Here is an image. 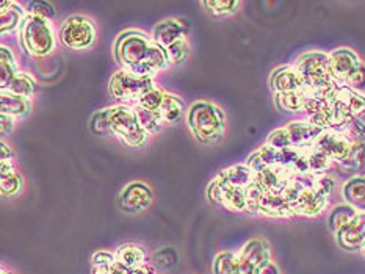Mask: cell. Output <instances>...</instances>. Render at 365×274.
I'll use <instances>...</instances> for the list:
<instances>
[{"label": "cell", "mask_w": 365, "mask_h": 274, "mask_svg": "<svg viewBox=\"0 0 365 274\" xmlns=\"http://www.w3.org/2000/svg\"><path fill=\"white\" fill-rule=\"evenodd\" d=\"M158 113H160L165 125H176L185 115V100L178 96V94L166 91L165 100Z\"/></svg>", "instance_id": "obj_22"}, {"label": "cell", "mask_w": 365, "mask_h": 274, "mask_svg": "<svg viewBox=\"0 0 365 274\" xmlns=\"http://www.w3.org/2000/svg\"><path fill=\"white\" fill-rule=\"evenodd\" d=\"M116 262H120L127 270H138L148 265V254L141 246L135 243H127L115 251Z\"/></svg>", "instance_id": "obj_20"}, {"label": "cell", "mask_w": 365, "mask_h": 274, "mask_svg": "<svg viewBox=\"0 0 365 274\" xmlns=\"http://www.w3.org/2000/svg\"><path fill=\"white\" fill-rule=\"evenodd\" d=\"M2 274H13V273H11V271H6L5 268H2Z\"/></svg>", "instance_id": "obj_44"}, {"label": "cell", "mask_w": 365, "mask_h": 274, "mask_svg": "<svg viewBox=\"0 0 365 274\" xmlns=\"http://www.w3.org/2000/svg\"><path fill=\"white\" fill-rule=\"evenodd\" d=\"M2 91H8L11 94H16V96H22V98H27L31 99L35 96V91H36V82L35 78L31 77L27 73H22L19 70L16 77L11 80V83L6 86L5 90Z\"/></svg>", "instance_id": "obj_26"}, {"label": "cell", "mask_w": 365, "mask_h": 274, "mask_svg": "<svg viewBox=\"0 0 365 274\" xmlns=\"http://www.w3.org/2000/svg\"><path fill=\"white\" fill-rule=\"evenodd\" d=\"M135 110H137L138 120L143 125V129H145L150 137H155L163 130L165 122L162 120L160 113H158V112H148V110L140 108V107H135Z\"/></svg>", "instance_id": "obj_28"}, {"label": "cell", "mask_w": 365, "mask_h": 274, "mask_svg": "<svg viewBox=\"0 0 365 274\" xmlns=\"http://www.w3.org/2000/svg\"><path fill=\"white\" fill-rule=\"evenodd\" d=\"M176 260L178 255L171 248H166L157 254V265L160 266V268H170V266L176 263Z\"/></svg>", "instance_id": "obj_37"}, {"label": "cell", "mask_w": 365, "mask_h": 274, "mask_svg": "<svg viewBox=\"0 0 365 274\" xmlns=\"http://www.w3.org/2000/svg\"><path fill=\"white\" fill-rule=\"evenodd\" d=\"M166 53V58H168L170 66H179L184 63L188 55H190V44L187 39H180V41L171 44L170 47H166L165 49Z\"/></svg>", "instance_id": "obj_31"}, {"label": "cell", "mask_w": 365, "mask_h": 274, "mask_svg": "<svg viewBox=\"0 0 365 274\" xmlns=\"http://www.w3.org/2000/svg\"><path fill=\"white\" fill-rule=\"evenodd\" d=\"M187 125L196 141L213 144L225 135L226 115L212 102H195L187 110Z\"/></svg>", "instance_id": "obj_2"}, {"label": "cell", "mask_w": 365, "mask_h": 274, "mask_svg": "<svg viewBox=\"0 0 365 274\" xmlns=\"http://www.w3.org/2000/svg\"><path fill=\"white\" fill-rule=\"evenodd\" d=\"M60 41L69 51H86L96 43L94 22L82 14L71 16L60 28Z\"/></svg>", "instance_id": "obj_7"}, {"label": "cell", "mask_w": 365, "mask_h": 274, "mask_svg": "<svg viewBox=\"0 0 365 274\" xmlns=\"http://www.w3.org/2000/svg\"><path fill=\"white\" fill-rule=\"evenodd\" d=\"M188 30L190 23L184 19H166L154 27L153 39L158 46L166 49V47L180 41V39H187Z\"/></svg>", "instance_id": "obj_13"}, {"label": "cell", "mask_w": 365, "mask_h": 274, "mask_svg": "<svg viewBox=\"0 0 365 274\" xmlns=\"http://www.w3.org/2000/svg\"><path fill=\"white\" fill-rule=\"evenodd\" d=\"M27 11L24 6L14 0H6L0 6V33L4 36L8 33L19 31L24 19H26Z\"/></svg>", "instance_id": "obj_16"}, {"label": "cell", "mask_w": 365, "mask_h": 274, "mask_svg": "<svg viewBox=\"0 0 365 274\" xmlns=\"http://www.w3.org/2000/svg\"><path fill=\"white\" fill-rule=\"evenodd\" d=\"M353 139L354 143L350 157H348L344 163L337 164V168L342 172H346V174L358 176L359 171L365 169V144H362L361 141H358L354 137Z\"/></svg>", "instance_id": "obj_25"}, {"label": "cell", "mask_w": 365, "mask_h": 274, "mask_svg": "<svg viewBox=\"0 0 365 274\" xmlns=\"http://www.w3.org/2000/svg\"><path fill=\"white\" fill-rule=\"evenodd\" d=\"M362 254H364V255H365V248H364V249H362Z\"/></svg>", "instance_id": "obj_45"}, {"label": "cell", "mask_w": 365, "mask_h": 274, "mask_svg": "<svg viewBox=\"0 0 365 274\" xmlns=\"http://www.w3.org/2000/svg\"><path fill=\"white\" fill-rule=\"evenodd\" d=\"M155 88L154 78L140 77L120 69L110 78L108 91L110 96L120 104L135 107L146 93Z\"/></svg>", "instance_id": "obj_5"}, {"label": "cell", "mask_w": 365, "mask_h": 274, "mask_svg": "<svg viewBox=\"0 0 365 274\" xmlns=\"http://www.w3.org/2000/svg\"><path fill=\"white\" fill-rule=\"evenodd\" d=\"M237 258H239L237 274H262L265 266L272 262V251L265 240L254 238L237 253Z\"/></svg>", "instance_id": "obj_9"}, {"label": "cell", "mask_w": 365, "mask_h": 274, "mask_svg": "<svg viewBox=\"0 0 365 274\" xmlns=\"http://www.w3.org/2000/svg\"><path fill=\"white\" fill-rule=\"evenodd\" d=\"M18 35L21 47L30 57H49L57 47V35H55L52 21L43 19L39 16L27 13Z\"/></svg>", "instance_id": "obj_3"}, {"label": "cell", "mask_w": 365, "mask_h": 274, "mask_svg": "<svg viewBox=\"0 0 365 274\" xmlns=\"http://www.w3.org/2000/svg\"><path fill=\"white\" fill-rule=\"evenodd\" d=\"M348 130H350V133L356 139L361 141L362 144H365V124L359 120V117L351 120V122L348 124Z\"/></svg>", "instance_id": "obj_39"}, {"label": "cell", "mask_w": 365, "mask_h": 274, "mask_svg": "<svg viewBox=\"0 0 365 274\" xmlns=\"http://www.w3.org/2000/svg\"><path fill=\"white\" fill-rule=\"evenodd\" d=\"M91 130H93V133H96V135H110L107 108L101 110V112L93 115V117H91Z\"/></svg>", "instance_id": "obj_35"}, {"label": "cell", "mask_w": 365, "mask_h": 274, "mask_svg": "<svg viewBox=\"0 0 365 274\" xmlns=\"http://www.w3.org/2000/svg\"><path fill=\"white\" fill-rule=\"evenodd\" d=\"M304 82L301 75L298 74L297 68L292 65L281 66L274 69L269 77V88H272L273 94H282V93H292L299 91L304 88Z\"/></svg>", "instance_id": "obj_14"}, {"label": "cell", "mask_w": 365, "mask_h": 274, "mask_svg": "<svg viewBox=\"0 0 365 274\" xmlns=\"http://www.w3.org/2000/svg\"><path fill=\"white\" fill-rule=\"evenodd\" d=\"M262 274H281V271H279V268H277L276 263L269 262L264 268V271H262Z\"/></svg>", "instance_id": "obj_42"}, {"label": "cell", "mask_w": 365, "mask_h": 274, "mask_svg": "<svg viewBox=\"0 0 365 274\" xmlns=\"http://www.w3.org/2000/svg\"><path fill=\"white\" fill-rule=\"evenodd\" d=\"M13 149L5 143V139H2V154H0V162H8V160H13Z\"/></svg>", "instance_id": "obj_41"}, {"label": "cell", "mask_w": 365, "mask_h": 274, "mask_svg": "<svg viewBox=\"0 0 365 274\" xmlns=\"http://www.w3.org/2000/svg\"><path fill=\"white\" fill-rule=\"evenodd\" d=\"M339 246L354 253L365 248V214H358L336 233Z\"/></svg>", "instance_id": "obj_12"}, {"label": "cell", "mask_w": 365, "mask_h": 274, "mask_svg": "<svg viewBox=\"0 0 365 274\" xmlns=\"http://www.w3.org/2000/svg\"><path fill=\"white\" fill-rule=\"evenodd\" d=\"M353 135L350 130H336V129H327L322 132V135L315 139L312 144L314 147L319 149L324 155L334 162V164L344 163L351 154L353 149Z\"/></svg>", "instance_id": "obj_8"}, {"label": "cell", "mask_w": 365, "mask_h": 274, "mask_svg": "<svg viewBox=\"0 0 365 274\" xmlns=\"http://www.w3.org/2000/svg\"><path fill=\"white\" fill-rule=\"evenodd\" d=\"M107 115L110 135L116 137L129 147H143L148 144L150 135L143 129L135 107L118 104L108 107Z\"/></svg>", "instance_id": "obj_4"}, {"label": "cell", "mask_w": 365, "mask_h": 274, "mask_svg": "<svg viewBox=\"0 0 365 274\" xmlns=\"http://www.w3.org/2000/svg\"><path fill=\"white\" fill-rule=\"evenodd\" d=\"M309 100V88L304 86L299 91L274 94V104L282 113H301L304 112Z\"/></svg>", "instance_id": "obj_21"}, {"label": "cell", "mask_w": 365, "mask_h": 274, "mask_svg": "<svg viewBox=\"0 0 365 274\" xmlns=\"http://www.w3.org/2000/svg\"><path fill=\"white\" fill-rule=\"evenodd\" d=\"M165 96H166V91L162 90V88H158V86H155L154 90H150L149 93H146L135 107L145 108V110H148V112H158V110H160V107H162V104H163Z\"/></svg>", "instance_id": "obj_32"}, {"label": "cell", "mask_w": 365, "mask_h": 274, "mask_svg": "<svg viewBox=\"0 0 365 274\" xmlns=\"http://www.w3.org/2000/svg\"><path fill=\"white\" fill-rule=\"evenodd\" d=\"M93 266H112L116 262L115 253H110V251H99L93 255L91 258Z\"/></svg>", "instance_id": "obj_38"}, {"label": "cell", "mask_w": 365, "mask_h": 274, "mask_svg": "<svg viewBox=\"0 0 365 274\" xmlns=\"http://www.w3.org/2000/svg\"><path fill=\"white\" fill-rule=\"evenodd\" d=\"M217 177L234 188L246 190V188H248L250 184L252 182L254 171L246 163H242V164H235V167L223 169L221 172H218Z\"/></svg>", "instance_id": "obj_23"}, {"label": "cell", "mask_w": 365, "mask_h": 274, "mask_svg": "<svg viewBox=\"0 0 365 274\" xmlns=\"http://www.w3.org/2000/svg\"><path fill=\"white\" fill-rule=\"evenodd\" d=\"M345 86L354 91L365 93V63H362V65L354 70L353 75L345 82Z\"/></svg>", "instance_id": "obj_36"}, {"label": "cell", "mask_w": 365, "mask_h": 274, "mask_svg": "<svg viewBox=\"0 0 365 274\" xmlns=\"http://www.w3.org/2000/svg\"><path fill=\"white\" fill-rule=\"evenodd\" d=\"M359 211H356L351 206L348 204H339V206L332 207L329 215H328V226L332 233H337L345 224H348L351 219L358 215Z\"/></svg>", "instance_id": "obj_27"}, {"label": "cell", "mask_w": 365, "mask_h": 274, "mask_svg": "<svg viewBox=\"0 0 365 274\" xmlns=\"http://www.w3.org/2000/svg\"><path fill=\"white\" fill-rule=\"evenodd\" d=\"M0 190H2V198H14L19 196L24 190V179L18 171L14 169L13 160L0 163Z\"/></svg>", "instance_id": "obj_18"}, {"label": "cell", "mask_w": 365, "mask_h": 274, "mask_svg": "<svg viewBox=\"0 0 365 274\" xmlns=\"http://www.w3.org/2000/svg\"><path fill=\"white\" fill-rule=\"evenodd\" d=\"M202 6L207 10L209 14L213 16H229L237 13L240 6L239 0H205Z\"/></svg>", "instance_id": "obj_29"}, {"label": "cell", "mask_w": 365, "mask_h": 274, "mask_svg": "<svg viewBox=\"0 0 365 274\" xmlns=\"http://www.w3.org/2000/svg\"><path fill=\"white\" fill-rule=\"evenodd\" d=\"M342 198L359 214H365V174L351 176L342 185Z\"/></svg>", "instance_id": "obj_17"}, {"label": "cell", "mask_w": 365, "mask_h": 274, "mask_svg": "<svg viewBox=\"0 0 365 274\" xmlns=\"http://www.w3.org/2000/svg\"><path fill=\"white\" fill-rule=\"evenodd\" d=\"M113 53L123 70L140 77L155 78L162 70L171 68L163 47L140 30H125L120 33Z\"/></svg>", "instance_id": "obj_1"}, {"label": "cell", "mask_w": 365, "mask_h": 274, "mask_svg": "<svg viewBox=\"0 0 365 274\" xmlns=\"http://www.w3.org/2000/svg\"><path fill=\"white\" fill-rule=\"evenodd\" d=\"M267 146L276 149V151H284V149L292 147V141L289 137V132L285 127H279L269 133L267 138Z\"/></svg>", "instance_id": "obj_33"}, {"label": "cell", "mask_w": 365, "mask_h": 274, "mask_svg": "<svg viewBox=\"0 0 365 274\" xmlns=\"http://www.w3.org/2000/svg\"><path fill=\"white\" fill-rule=\"evenodd\" d=\"M0 120H2V138H5L6 135H10V133L14 130V121L11 116H6V115H0Z\"/></svg>", "instance_id": "obj_40"}, {"label": "cell", "mask_w": 365, "mask_h": 274, "mask_svg": "<svg viewBox=\"0 0 365 274\" xmlns=\"http://www.w3.org/2000/svg\"><path fill=\"white\" fill-rule=\"evenodd\" d=\"M304 85L311 90H324L328 86L339 83L331 74L328 53L307 52L293 63Z\"/></svg>", "instance_id": "obj_6"}, {"label": "cell", "mask_w": 365, "mask_h": 274, "mask_svg": "<svg viewBox=\"0 0 365 274\" xmlns=\"http://www.w3.org/2000/svg\"><path fill=\"white\" fill-rule=\"evenodd\" d=\"M19 73L18 61L10 47L0 46V88L5 90Z\"/></svg>", "instance_id": "obj_24"}, {"label": "cell", "mask_w": 365, "mask_h": 274, "mask_svg": "<svg viewBox=\"0 0 365 274\" xmlns=\"http://www.w3.org/2000/svg\"><path fill=\"white\" fill-rule=\"evenodd\" d=\"M154 202V191L145 182L127 184L120 193V209L125 214H141Z\"/></svg>", "instance_id": "obj_10"}, {"label": "cell", "mask_w": 365, "mask_h": 274, "mask_svg": "<svg viewBox=\"0 0 365 274\" xmlns=\"http://www.w3.org/2000/svg\"><path fill=\"white\" fill-rule=\"evenodd\" d=\"M130 274H157L153 268H149V266H143V268L138 270H130Z\"/></svg>", "instance_id": "obj_43"}, {"label": "cell", "mask_w": 365, "mask_h": 274, "mask_svg": "<svg viewBox=\"0 0 365 274\" xmlns=\"http://www.w3.org/2000/svg\"><path fill=\"white\" fill-rule=\"evenodd\" d=\"M31 99L16 96L8 91H2V96H0V115L11 116L13 120H24L27 117L31 112Z\"/></svg>", "instance_id": "obj_19"}, {"label": "cell", "mask_w": 365, "mask_h": 274, "mask_svg": "<svg viewBox=\"0 0 365 274\" xmlns=\"http://www.w3.org/2000/svg\"><path fill=\"white\" fill-rule=\"evenodd\" d=\"M285 129L289 132L292 147H307L315 143V139L322 135L323 129L317 127L311 121H292Z\"/></svg>", "instance_id": "obj_15"}, {"label": "cell", "mask_w": 365, "mask_h": 274, "mask_svg": "<svg viewBox=\"0 0 365 274\" xmlns=\"http://www.w3.org/2000/svg\"><path fill=\"white\" fill-rule=\"evenodd\" d=\"M29 14L39 16L43 19H49L52 21L55 16H57V8H55L53 4L51 2H30L27 8Z\"/></svg>", "instance_id": "obj_34"}, {"label": "cell", "mask_w": 365, "mask_h": 274, "mask_svg": "<svg viewBox=\"0 0 365 274\" xmlns=\"http://www.w3.org/2000/svg\"><path fill=\"white\" fill-rule=\"evenodd\" d=\"M328 58L332 77L342 85H345V82L353 75L354 70L362 65L359 55L350 49V47H339V49H334L328 53Z\"/></svg>", "instance_id": "obj_11"}, {"label": "cell", "mask_w": 365, "mask_h": 274, "mask_svg": "<svg viewBox=\"0 0 365 274\" xmlns=\"http://www.w3.org/2000/svg\"><path fill=\"white\" fill-rule=\"evenodd\" d=\"M239 258L237 253H221L213 260V274H237Z\"/></svg>", "instance_id": "obj_30"}]
</instances>
